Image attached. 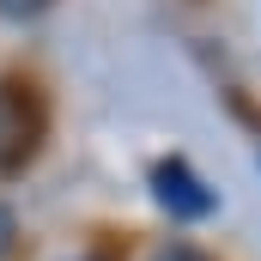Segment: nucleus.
Masks as SVG:
<instances>
[{
  "instance_id": "f257e3e1",
  "label": "nucleus",
  "mask_w": 261,
  "mask_h": 261,
  "mask_svg": "<svg viewBox=\"0 0 261 261\" xmlns=\"http://www.w3.org/2000/svg\"><path fill=\"white\" fill-rule=\"evenodd\" d=\"M43 134V110L31 97L24 79H0V176H12L18 164H31Z\"/></svg>"
},
{
  "instance_id": "f03ea898",
  "label": "nucleus",
  "mask_w": 261,
  "mask_h": 261,
  "mask_svg": "<svg viewBox=\"0 0 261 261\" xmlns=\"http://www.w3.org/2000/svg\"><path fill=\"white\" fill-rule=\"evenodd\" d=\"M152 200H158L170 219H182V225H200V219L219 213V195L200 182V170L189 158H158V164H152Z\"/></svg>"
},
{
  "instance_id": "7ed1b4c3",
  "label": "nucleus",
  "mask_w": 261,
  "mask_h": 261,
  "mask_svg": "<svg viewBox=\"0 0 261 261\" xmlns=\"http://www.w3.org/2000/svg\"><path fill=\"white\" fill-rule=\"evenodd\" d=\"M55 0H0V18H12V24H24V18H43Z\"/></svg>"
},
{
  "instance_id": "20e7f679",
  "label": "nucleus",
  "mask_w": 261,
  "mask_h": 261,
  "mask_svg": "<svg viewBox=\"0 0 261 261\" xmlns=\"http://www.w3.org/2000/svg\"><path fill=\"white\" fill-rule=\"evenodd\" d=\"M146 261H213L206 249H195V243H164V249H152Z\"/></svg>"
},
{
  "instance_id": "39448f33",
  "label": "nucleus",
  "mask_w": 261,
  "mask_h": 261,
  "mask_svg": "<svg viewBox=\"0 0 261 261\" xmlns=\"http://www.w3.org/2000/svg\"><path fill=\"white\" fill-rule=\"evenodd\" d=\"M18 249V219H12V206H0V261H12Z\"/></svg>"
},
{
  "instance_id": "423d86ee",
  "label": "nucleus",
  "mask_w": 261,
  "mask_h": 261,
  "mask_svg": "<svg viewBox=\"0 0 261 261\" xmlns=\"http://www.w3.org/2000/svg\"><path fill=\"white\" fill-rule=\"evenodd\" d=\"M67 261H103V255H67Z\"/></svg>"
}]
</instances>
